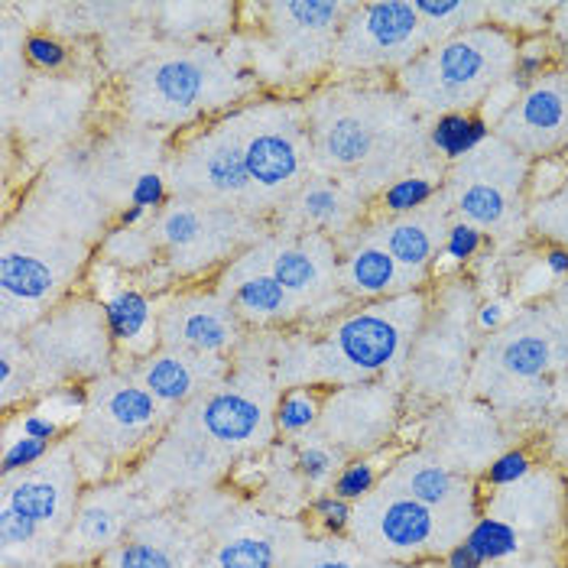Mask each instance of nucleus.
<instances>
[{
  "mask_svg": "<svg viewBox=\"0 0 568 568\" xmlns=\"http://www.w3.org/2000/svg\"><path fill=\"white\" fill-rule=\"evenodd\" d=\"M429 290L381 303H351L315 328L266 332L270 371L280 390L406 384L409 354L429 318Z\"/></svg>",
  "mask_w": 568,
  "mask_h": 568,
  "instance_id": "f257e3e1",
  "label": "nucleus"
},
{
  "mask_svg": "<svg viewBox=\"0 0 568 568\" xmlns=\"http://www.w3.org/2000/svg\"><path fill=\"white\" fill-rule=\"evenodd\" d=\"M312 173L348 182L367 202L381 195L387 179L419 173L429 140L419 114L390 82H338L306 94Z\"/></svg>",
  "mask_w": 568,
  "mask_h": 568,
  "instance_id": "f03ea898",
  "label": "nucleus"
},
{
  "mask_svg": "<svg viewBox=\"0 0 568 568\" xmlns=\"http://www.w3.org/2000/svg\"><path fill=\"white\" fill-rule=\"evenodd\" d=\"M263 94L244 49L224 43L166 45L140 59L121 82L124 114L136 128L192 131Z\"/></svg>",
  "mask_w": 568,
  "mask_h": 568,
  "instance_id": "7ed1b4c3",
  "label": "nucleus"
},
{
  "mask_svg": "<svg viewBox=\"0 0 568 568\" xmlns=\"http://www.w3.org/2000/svg\"><path fill=\"white\" fill-rule=\"evenodd\" d=\"M351 7L345 0H273L251 3L257 20L241 23L244 59L270 94L306 98L328 82L335 45Z\"/></svg>",
  "mask_w": 568,
  "mask_h": 568,
  "instance_id": "20e7f679",
  "label": "nucleus"
},
{
  "mask_svg": "<svg viewBox=\"0 0 568 568\" xmlns=\"http://www.w3.org/2000/svg\"><path fill=\"white\" fill-rule=\"evenodd\" d=\"M566 371L568 318L552 300H539L520 308L497 335L484 338L468 381L490 409L542 413L559 394L556 384Z\"/></svg>",
  "mask_w": 568,
  "mask_h": 568,
  "instance_id": "39448f33",
  "label": "nucleus"
},
{
  "mask_svg": "<svg viewBox=\"0 0 568 568\" xmlns=\"http://www.w3.org/2000/svg\"><path fill=\"white\" fill-rule=\"evenodd\" d=\"M88 266V244L40 212L20 202L7 215L0 244V318L3 332H30L59 303Z\"/></svg>",
  "mask_w": 568,
  "mask_h": 568,
  "instance_id": "423d86ee",
  "label": "nucleus"
},
{
  "mask_svg": "<svg viewBox=\"0 0 568 568\" xmlns=\"http://www.w3.org/2000/svg\"><path fill=\"white\" fill-rule=\"evenodd\" d=\"M517 45L520 40L514 33L481 23L429 45L396 75L394 85L416 114L481 111L484 101L514 79Z\"/></svg>",
  "mask_w": 568,
  "mask_h": 568,
  "instance_id": "0eeeda50",
  "label": "nucleus"
},
{
  "mask_svg": "<svg viewBox=\"0 0 568 568\" xmlns=\"http://www.w3.org/2000/svg\"><path fill=\"white\" fill-rule=\"evenodd\" d=\"M170 423L173 419L131 371L114 367L111 374L98 377L91 384L85 419L69 436L85 484L121 478L133 462L146 458Z\"/></svg>",
  "mask_w": 568,
  "mask_h": 568,
  "instance_id": "6e6552de",
  "label": "nucleus"
},
{
  "mask_svg": "<svg viewBox=\"0 0 568 568\" xmlns=\"http://www.w3.org/2000/svg\"><path fill=\"white\" fill-rule=\"evenodd\" d=\"M234 121L244 143V160L263 221L312 175L306 98L257 94L234 108Z\"/></svg>",
  "mask_w": 568,
  "mask_h": 568,
  "instance_id": "1a4fd4ad",
  "label": "nucleus"
},
{
  "mask_svg": "<svg viewBox=\"0 0 568 568\" xmlns=\"http://www.w3.org/2000/svg\"><path fill=\"white\" fill-rule=\"evenodd\" d=\"M276 396L280 387L270 371V345H266V332H261L257 361H251L244 348L237 351L231 374L219 387L199 396L192 406H185L179 416L224 455L241 462L251 455H263L276 442V426H273Z\"/></svg>",
  "mask_w": 568,
  "mask_h": 568,
  "instance_id": "9d476101",
  "label": "nucleus"
},
{
  "mask_svg": "<svg viewBox=\"0 0 568 568\" xmlns=\"http://www.w3.org/2000/svg\"><path fill=\"white\" fill-rule=\"evenodd\" d=\"M150 227L160 247V261L179 286H192L209 276L215 280L227 263L270 231L266 221L179 195L150 219Z\"/></svg>",
  "mask_w": 568,
  "mask_h": 568,
  "instance_id": "9b49d317",
  "label": "nucleus"
},
{
  "mask_svg": "<svg viewBox=\"0 0 568 568\" xmlns=\"http://www.w3.org/2000/svg\"><path fill=\"white\" fill-rule=\"evenodd\" d=\"M468 529V524L448 520L433 507L381 481L371 497L354 504L348 536L371 562L413 566L445 556L452 546L465 539Z\"/></svg>",
  "mask_w": 568,
  "mask_h": 568,
  "instance_id": "f8f14e48",
  "label": "nucleus"
},
{
  "mask_svg": "<svg viewBox=\"0 0 568 568\" xmlns=\"http://www.w3.org/2000/svg\"><path fill=\"white\" fill-rule=\"evenodd\" d=\"M426 27L413 0H367L354 3L335 45L332 79L381 82L399 75L429 49Z\"/></svg>",
  "mask_w": 568,
  "mask_h": 568,
  "instance_id": "ddd939ff",
  "label": "nucleus"
},
{
  "mask_svg": "<svg viewBox=\"0 0 568 568\" xmlns=\"http://www.w3.org/2000/svg\"><path fill=\"white\" fill-rule=\"evenodd\" d=\"M529 170L532 160L520 156L504 140L490 136L468 160L455 163L448 189L442 192L455 221H468L484 234H507L526 224L529 212Z\"/></svg>",
  "mask_w": 568,
  "mask_h": 568,
  "instance_id": "4468645a",
  "label": "nucleus"
},
{
  "mask_svg": "<svg viewBox=\"0 0 568 568\" xmlns=\"http://www.w3.org/2000/svg\"><path fill=\"white\" fill-rule=\"evenodd\" d=\"M338 257L342 254L335 237L270 227L257 244H251L231 263L241 270L270 273L276 283H283L306 312L303 328H315L351 306L338 290Z\"/></svg>",
  "mask_w": 568,
  "mask_h": 568,
  "instance_id": "2eb2a0df",
  "label": "nucleus"
},
{
  "mask_svg": "<svg viewBox=\"0 0 568 568\" xmlns=\"http://www.w3.org/2000/svg\"><path fill=\"white\" fill-rule=\"evenodd\" d=\"M45 390L62 384H85L114 371V342L94 296H69L30 332H23Z\"/></svg>",
  "mask_w": 568,
  "mask_h": 568,
  "instance_id": "dca6fc26",
  "label": "nucleus"
},
{
  "mask_svg": "<svg viewBox=\"0 0 568 568\" xmlns=\"http://www.w3.org/2000/svg\"><path fill=\"white\" fill-rule=\"evenodd\" d=\"M475 293L465 286V280H452V286L442 290L436 308H429V318L413 345L406 384L429 399L455 396L471 377V332L475 328Z\"/></svg>",
  "mask_w": 568,
  "mask_h": 568,
  "instance_id": "f3484780",
  "label": "nucleus"
},
{
  "mask_svg": "<svg viewBox=\"0 0 568 568\" xmlns=\"http://www.w3.org/2000/svg\"><path fill=\"white\" fill-rule=\"evenodd\" d=\"M85 487L88 484L79 471V462H75V448L65 438L37 468L3 478L0 510H10L20 520L37 526V532L43 536L49 552L59 562L62 539L75 520V510H79Z\"/></svg>",
  "mask_w": 568,
  "mask_h": 568,
  "instance_id": "a211bd4d",
  "label": "nucleus"
},
{
  "mask_svg": "<svg viewBox=\"0 0 568 568\" xmlns=\"http://www.w3.org/2000/svg\"><path fill=\"white\" fill-rule=\"evenodd\" d=\"M160 338L163 348L234 361L251 335L219 286L192 283L160 296Z\"/></svg>",
  "mask_w": 568,
  "mask_h": 568,
  "instance_id": "6ab92c4d",
  "label": "nucleus"
},
{
  "mask_svg": "<svg viewBox=\"0 0 568 568\" xmlns=\"http://www.w3.org/2000/svg\"><path fill=\"white\" fill-rule=\"evenodd\" d=\"M156 507L150 497L133 484L131 475L111 478V481L88 484L75 510V520L69 526L62 549H59V566L69 562H101L114 546L128 539L133 526Z\"/></svg>",
  "mask_w": 568,
  "mask_h": 568,
  "instance_id": "aec40b11",
  "label": "nucleus"
},
{
  "mask_svg": "<svg viewBox=\"0 0 568 568\" xmlns=\"http://www.w3.org/2000/svg\"><path fill=\"white\" fill-rule=\"evenodd\" d=\"M403 419V390L390 384H357L338 387L325 396L318 436L328 438L348 458L384 452Z\"/></svg>",
  "mask_w": 568,
  "mask_h": 568,
  "instance_id": "412c9836",
  "label": "nucleus"
},
{
  "mask_svg": "<svg viewBox=\"0 0 568 568\" xmlns=\"http://www.w3.org/2000/svg\"><path fill=\"white\" fill-rule=\"evenodd\" d=\"M303 536L293 517L234 507L205 532L199 568H283L290 546Z\"/></svg>",
  "mask_w": 568,
  "mask_h": 568,
  "instance_id": "4be33fe9",
  "label": "nucleus"
},
{
  "mask_svg": "<svg viewBox=\"0 0 568 568\" xmlns=\"http://www.w3.org/2000/svg\"><path fill=\"white\" fill-rule=\"evenodd\" d=\"M494 136L526 160L559 156L568 140V69H552L517 94Z\"/></svg>",
  "mask_w": 568,
  "mask_h": 568,
  "instance_id": "5701e85b",
  "label": "nucleus"
},
{
  "mask_svg": "<svg viewBox=\"0 0 568 568\" xmlns=\"http://www.w3.org/2000/svg\"><path fill=\"white\" fill-rule=\"evenodd\" d=\"M371 202L354 192L348 182L335 179V175L312 173L273 212V219L266 221L273 231H293V234H325V237H348L364 221L371 219Z\"/></svg>",
  "mask_w": 568,
  "mask_h": 568,
  "instance_id": "b1692460",
  "label": "nucleus"
},
{
  "mask_svg": "<svg viewBox=\"0 0 568 568\" xmlns=\"http://www.w3.org/2000/svg\"><path fill=\"white\" fill-rule=\"evenodd\" d=\"M205 549V536L199 526L185 520V514L153 510L128 532L121 546H114L101 566L104 568H199Z\"/></svg>",
  "mask_w": 568,
  "mask_h": 568,
  "instance_id": "393cba45",
  "label": "nucleus"
},
{
  "mask_svg": "<svg viewBox=\"0 0 568 568\" xmlns=\"http://www.w3.org/2000/svg\"><path fill=\"white\" fill-rule=\"evenodd\" d=\"M433 429L436 433H426V452L468 478L475 471L484 475V468L504 452V433L494 419V409L478 399L436 409Z\"/></svg>",
  "mask_w": 568,
  "mask_h": 568,
  "instance_id": "a878e982",
  "label": "nucleus"
},
{
  "mask_svg": "<svg viewBox=\"0 0 568 568\" xmlns=\"http://www.w3.org/2000/svg\"><path fill=\"white\" fill-rule=\"evenodd\" d=\"M384 484H390L399 494L433 507L436 514L448 517V520H462V524L471 526L481 517L475 481L468 475L448 468L442 458H436L426 448L396 458L384 475Z\"/></svg>",
  "mask_w": 568,
  "mask_h": 568,
  "instance_id": "bb28decb",
  "label": "nucleus"
},
{
  "mask_svg": "<svg viewBox=\"0 0 568 568\" xmlns=\"http://www.w3.org/2000/svg\"><path fill=\"white\" fill-rule=\"evenodd\" d=\"M231 364L234 361H224V357H202V354L160 348L150 357L131 364L128 371L146 387V394L163 406V413L175 419L199 396L219 387L221 381L231 374Z\"/></svg>",
  "mask_w": 568,
  "mask_h": 568,
  "instance_id": "cd10ccee",
  "label": "nucleus"
},
{
  "mask_svg": "<svg viewBox=\"0 0 568 568\" xmlns=\"http://www.w3.org/2000/svg\"><path fill=\"white\" fill-rule=\"evenodd\" d=\"M448 209H438L433 202L429 209L406 215V219H371L361 224L367 237H374L390 257H394L413 280H419L429 290V280L436 276V261L448 234Z\"/></svg>",
  "mask_w": 568,
  "mask_h": 568,
  "instance_id": "c85d7f7f",
  "label": "nucleus"
},
{
  "mask_svg": "<svg viewBox=\"0 0 568 568\" xmlns=\"http://www.w3.org/2000/svg\"><path fill=\"white\" fill-rule=\"evenodd\" d=\"M338 290L348 303H381L426 290L361 227L338 241Z\"/></svg>",
  "mask_w": 568,
  "mask_h": 568,
  "instance_id": "c756f323",
  "label": "nucleus"
},
{
  "mask_svg": "<svg viewBox=\"0 0 568 568\" xmlns=\"http://www.w3.org/2000/svg\"><path fill=\"white\" fill-rule=\"evenodd\" d=\"M94 300L104 312L108 335L121 357L136 364L163 348L160 293H146L140 283H104V290H94Z\"/></svg>",
  "mask_w": 568,
  "mask_h": 568,
  "instance_id": "7c9ffc66",
  "label": "nucleus"
},
{
  "mask_svg": "<svg viewBox=\"0 0 568 568\" xmlns=\"http://www.w3.org/2000/svg\"><path fill=\"white\" fill-rule=\"evenodd\" d=\"M215 286H219V293L227 296V303L244 318L247 328L286 332V328H303V322H306L303 306L270 273L241 270V266L227 263L215 276Z\"/></svg>",
  "mask_w": 568,
  "mask_h": 568,
  "instance_id": "2f4dec72",
  "label": "nucleus"
},
{
  "mask_svg": "<svg viewBox=\"0 0 568 568\" xmlns=\"http://www.w3.org/2000/svg\"><path fill=\"white\" fill-rule=\"evenodd\" d=\"M85 108L88 94H82V82H62L49 75L45 82L30 85L20 98V143L27 140V146L52 150L72 136Z\"/></svg>",
  "mask_w": 568,
  "mask_h": 568,
  "instance_id": "473e14b6",
  "label": "nucleus"
},
{
  "mask_svg": "<svg viewBox=\"0 0 568 568\" xmlns=\"http://www.w3.org/2000/svg\"><path fill=\"white\" fill-rule=\"evenodd\" d=\"M143 13L173 45L219 43L241 23V3H146Z\"/></svg>",
  "mask_w": 568,
  "mask_h": 568,
  "instance_id": "72a5a7b5",
  "label": "nucleus"
},
{
  "mask_svg": "<svg viewBox=\"0 0 568 568\" xmlns=\"http://www.w3.org/2000/svg\"><path fill=\"white\" fill-rule=\"evenodd\" d=\"M494 517L517 526L520 532L532 529V536H539L549 526H559L566 517L562 507V490H549L546 475H529L514 487L504 490H490V510Z\"/></svg>",
  "mask_w": 568,
  "mask_h": 568,
  "instance_id": "f704fd0d",
  "label": "nucleus"
},
{
  "mask_svg": "<svg viewBox=\"0 0 568 568\" xmlns=\"http://www.w3.org/2000/svg\"><path fill=\"white\" fill-rule=\"evenodd\" d=\"M490 136H494V128L481 111H448L426 124L429 153H436V160L452 163V166L468 160L475 150H481Z\"/></svg>",
  "mask_w": 568,
  "mask_h": 568,
  "instance_id": "c9c22d12",
  "label": "nucleus"
},
{
  "mask_svg": "<svg viewBox=\"0 0 568 568\" xmlns=\"http://www.w3.org/2000/svg\"><path fill=\"white\" fill-rule=\"evenodd\" d=\"M43 394L33 354L27 348V338L17 332H3L0 338V409L3 416L30 406Z\"/></svg>",
  "mask_w": 568,
  "mask_h": 568,
  "instance_id": "e433bc0d",
  "label": "nucleus"
},
{
  "mask_svg": "<svg viewBox=\"0 0 568 568\" xmlns=\"http://www.w3.org/2000/svg\"><path fill=\"white\" fill-rule=\"evenodd\" d=\"M325 396L328 390L322 387H290L280 390L276 396V409H273V426L280 442H300L312 436L322 423V409H325Z\"/></svg>",
  "mask_w": 568,
  "mask_h": 568,
  "instance_id": "4c0bfd02",
  "label": "nucleus"
},
{
  "mask_svg": "<svg viewBox=\"0 0 568 568\" xmlns=\"http://www.w3.org/2000/svg\"><path fill=\"white\" fill-rule=\"evenodd\" d=\"M436 195H442V175L406 173L381 189V195L374 199L371 215H377V219H406V215H416V212L429 209L436 202Z\"/></svg>",
  "mask_w": 568,
  "mask_h": 568,
  "instance_id": "58836bf2",
  "label": "nucleus"
},
{
  "mask_svg": "<svg viewBox=\"0 0 568 568\" xmlns=\"http://www.w3.org/2000/svg\"><path fill=\"white\" fill-rule=\"evenodd\" d=\"M101 261L118 266L121 273H150L160 263V247L153 237L150 221L140 227H108V234L98 244Z\"/></svg>",
  "mask_w": 568,
  "mask_h": 568,
  "instance_id": "ea45409f",
  "label": "nucleus"
},
{
  "mask_svg": "<svg viewBox=\"0 0 568 568\" xmlns=\"http://www.w3.org/2000/svg\"><path fill=\"white\" fill-rule=\"evenodd\" d=\"M290 445H293V468H296L300 481L306 484L308 497L332 490V481L342 471V465L348 462V455L318 433L300 438V442H290Z\"/></svg>",
  "mask_w": 568,
  "mask_h": 568,
  "instance_id": "a19ab883",
  "label": "nucleus"
},
{
  "mask_svg": "<svg viewBox=\"0 0 568 568\" xmlns=\"http://www.w3.org/2000/svg\"><path fill=\"white\" fill-rule=\"evenodd\" d=\"M413 3L433 45L462 30L487 23V10H490V3H481V0H413Z\"/></svg>",
  "mask_w": 568,
  "mask_h": 568,
  "instance_id": "79ce46f5",
  "label": "nucleus"
},
{
  "mask_svg": "<svg viewBox=\"0 0 568 568\" xmlns=\"http://www.w3.org/2000/svg\"><path fill=\"white\" fill-rule=\"evenodd\" d=\"M371 559L354 546V542H345V539H328V536H308L303 532L286 559H283V568H367Z\"/></svg>",
  "mask_w": 568,
  "mask_h": 568,
  "instance_id": "37998d69",
  "label": "nucleus"
},
{
  "mask_svg": "<svg viewBox=\"0 0 568 568\" xmlns=\"http://www.w3.org/2000/svg\"><path fill=\"white\" fill-rule=\"evenodd\" d=\"M465 546L481 559L484 566H500V562L524 556V532L484 510L471 524V529L465 532Z\"/></svg>",
  "mask_w": 568,
  "mask_h": 568,
  "instance_id": "c03bdc74",
  "label": "nucleus"
},
{
  "mask_svg": "<svg viewBox=\"0 0 568 568\" xmlns=\"http://www.w3.org/2000/svg\"><path fill=\"white\" fill-rule=\"evenodd\" d=\"M552 10L556 3H532V0H507V3H490L487 23L514 33L517 40L549 33L552 27Z\"/></svg>",
  "mask_w": 568,
  "mask_h": 568,
  "instance_id": "a18cd8bd",
  "label": "nucleus"
},
{
  "mask_svg": "<svg viewBox=\"0 0 568 568\" xmlns=\"http://www.w3.org/2000/svg\"><path fill=\"white\" fill-rule=\"evenodd\" d=\"M384 468H390V465H384V452L354 455V458H348L342 465V471L335 475L332 494L342 497V500H348V504H361L364 497H371L381 487L384 475H387Z\"/></svg>",
  "mask_w": 568,
  "mask_h": 568,
  "instance_id": "49530a36",
  "label": "nucleus"
},
{
  "mask_svg": "<svg viewBox=\"0 0 568 568\" xmlns=\"http://www.w3.org/2000/svg\"><path fill=\"white\" fill-rule=\"evenodd\" d=\"M526 227L552 244H566L568 247V179L546 199L532 202L526 212Z\"/></svg>",
  "mask_w": 568,
  "mask_h": 568,
  "instance_id": "de8ad7c7",
  "label": "nucleus"
},
{
  "mask_svg": "<svg viewBox=\"0 0 568 568\" xmlns=\"http://www.w3.org/2000/svg\"><path fill=\"white\" fill-rule=\"evenodd\" d=\"M20 55L33 72H45V75H59L72 65V45L59 40L49 30H30L20 40Z\"/></svg>",
  "mask_w": 568,
  "mask_h": 568,
  "instance_id": "09e8293b",
  "label": "nucleus"
},
{
  "mask_svg": "<svg viewBox=\"0 0 568 568\" xmlns=\"http://www.w3.org/2000/svg\"><path fill=\"white\" fill-rule=\"evenodd\" d=\"M303 517L315 524L318 536L345 539V536L351 532V520H354V504L342 500V497H335L332 490H325V494L308 497L306 514H303Z\"/></svg>",
  "mask_w": 568,
  "mask_h": 568,
  "instance_id": "8fccbe9b",
  "label": "nucleus"
},
{
  "mask_svg": "<svg viewBox=\"0 0 568 568\" xmlns=\"http://www.w3.org/2000/svg\"><path fill=\"white\" fill-rule=\"evenodd\" d=\"M55 445H49L43 438L20 436V433H3V452H0V478L7 475H20L37 468L52 455Z\"/></svg>",
  "mask_w": 568,
  "mask_h": 568,
  "instance_id": "3c124183",
  "label": "nucleus"
},
{
  "mask_svg": "<svg viewBox=\"0 0 568 568\" xmlns=\"http://www.w3.org/2000/svg\"><path fill=\"white\" fill-rule=\"evenodd\" d=\"M532 475V455L529 448L517 445V448H504L487 468H484L481 481L487 490H504V487H514L520 484L524 478Z\"/></svg>",
  "mask_w": 568,
  "mask_h": 568,
  "instance_id": "603ef678",
  "label": "nucleus"
},
{
  "mask_svg": "<svg viewBox=\"0 0 568 568\" xmlns=\"http://www.w3.org/2000/svg\"><path fill=\"white\" fill-rule=\"evenodd\" d=\"M484 247H487V234H484L481 227H475L468 221H452L438 261H448L455 263V266H468V263L478 261V254H481Z\"/></svg>",
  "mask_w": 568,
  "mask_h": 568,
  "instance_id": "864d4df0",
  "label": "nucleus"
},
{
  "mask_svg": "<svg viewBox=\"0 0 568 568\" xmlns=\"http://www.w3.org/2000/svg\"><path fill=\"white\" fill-rule=\"evenodd\" d=\"M173 199V189H170V179L163 170H146L143 175H136L128 192V205H136L150 215L163 212Z\"/></svg>",
  "mask_w": 568,
  "mask_h": 568,
  "instance_id": "5fc2aeb1",
  "label": "nucleus"
},
{
  "mask_svg": "<svg viewBox=\"0 0 568 568\" xmlns=\"http://www.w3.org/2000/svg\"><path fill=\"white\" fill-rule=\"evenodd\" d=\"M520 312L517 306V300L514 296H490V300H484L478 303V312H475V328L481 332L484 338L487 335H497L514 315Z\"/></svg>",
  "mask_w": 568,
  "mask_h": 568,
  "instance_id": "6e6d98bb",
  "label": "nucleus"
},
{
  "mask_svg": "<svg viewBox=\"0 0 568 568\" xmlns=\"http://www.w3.org/2000/svg\"><path fill=\"white\" fill-rule=\"evenodd\" d=\"M539 261L546 266V273L562 286L568 280V247L566 244H552V241H542L539 247Z\"/></svg>",
  "mask_w": 568,
  "mask_h": 568,
  "instance_id": "4d7b16f0",
  "label": "nucleus"
},
{
  "mask_svg": "<svg viewBox=\"0 0 568 568\" xmlns=\"http://www.w3.org/2000/svg\"><path fill=\"white\" fill-rule=\"evenodd\" d=\"M442 568H484V562L465 546V539L458 546H452L445 556H442Z\"/></svg>",
  "mask_w": 568,
  "mask_h": 568,
  "instance_id": "13d9d810",
  "label": "nucleus"
},
{
  "mask_svg": "<svg viewBox=\"0 0 568 568\" xmlns=\"http://www.w3.org/2000/svg\"><path fill=\"white\" fill-rule=\"evenodd\" d=\"M552 306L559 308V312L568 318V280L559 286V290H556V293H552Z\"/></svg>",
  "mask_w": 568,
  "mask_h": 568,
  "instance_id": "bf43d9fd",
  "label": "nucleus"
},
{
  "mask_svg": "<svg viewBox=\"0 0 568 568\" xmlns=\"http://www.w3.org/2000/svg\"><path fill=\"white\" fill-rule=\"evenodd\" d=\"M59 568H104L101 562H69V566H59Z\"/></svg>",
  "mask_w": 568,
  "mask_h": 568,
  "instance_id": "052dcab7",
  "label": "nucleus"
},
{
  "mask_svg": "<svg viewBox=\"0 0 568 568\" xmlns=\"http://www.w3.org/2000/svg\"><path fill=\"white\" fill-rule=\"evenodd\" d=\"M37 568H55V566H37Z\"/></svg>",
  "mask_w": 568,
  "mask_h": 568,
  "instance_id": "680f3d73",
  "label": "nucleus"
}]
</instances>
